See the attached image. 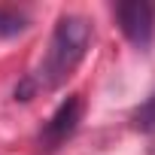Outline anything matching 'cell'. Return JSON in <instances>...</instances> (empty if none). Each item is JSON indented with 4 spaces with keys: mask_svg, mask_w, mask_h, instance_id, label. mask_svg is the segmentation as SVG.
Returning a JSON list of instances; mask_svg holds the SVG:
<instances>
[{
    "mask_svg": "<svg viewBox=\"0 0 155 155\" xmlns=\"http://www.w3.org/2000/svg\"><path fill=\"white\" fill-rule=\"evenodd\" d=\"M149 110H155V104H152V107H149Z\"/></svg>",
    "mask_w": 155,
    "mask_h": 155,
    "instance_id": "obj_4",
    "label": "cell"
},
{
    "mask_svg": "<svg viewBox=\"0 0 155 155\" xmlns=\"http://www.w3.org/2000/svg\"><path fill=\"white\" fill-rule=\"evenodd\" d=\"M88 46H91V25L82 15H64V18H58L46 61L40 64V70H34L28 79L15 88V97L18 101H31V94L52 91L61 82H67L73 76V70L79 67V61L85 58Z\"/></svg>",
    "mask_w": 155,
    "mask_h": 155,
    "instance_id": "obj_1",
    "label": "cell"
},
{
    "mask_svg": "<svg viewBox=\"0 0 155 155\" xmlns=\"http://www.w3.org/2000/svg\"><path fill=\"white\" fill-rule=\"evenodd\" d=\"M116 18L122 34L134 43V46H149L152 31H155V12L149 3H140V0H131V3H119L116 6Z\"/></svg>",
    "mask_w": 155,
    "mask_h": 155,
    "instance_id": "obj_2",
    "label": "cell"
},
{
    "mask_svg": "<svg viewBox=\"0 0 155 155\" xmlns=\"http://www.w3.org/2000/svg\"><path fill=\"white\" fill-rule=\"evenodd\" d=\"M79 122H82V97H67L58 110H55V116L46 122V131H43V143L49 146V149H55V146H61L76 128H79Z\"/></svg>",
    "mask_w": 155,
    "mask_h": 155,
    "instance_id": "obj_3",
    "label": "cell"
}]
</instances>
